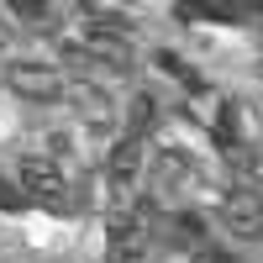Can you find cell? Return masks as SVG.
Listing matches in <instances>:
<instances>
[{
  "label": "cell",
  "mask_w": 263,
  "mask_h": 263,
  "mask_svg": "<svg viewBox=\"0 0 263 263\" xmlns=\"http://www.w3.org/2000/svg\"><path fill=\"white\" fill-rule=\"evenodd\" d=\"M11 11H16L21 21H32V27H37V21H48V6H37V0H11Z\"/></svg>",
  "instance_id": "12"
},
{
  "label": "cell",
  "mask_w": 263,
  "mask_h": 263,
  "mask_svg": "<svg viewBox=\"0 0 263 263\" xmlns=\"http://www.w3.org/2000/svg\"><path fill=\"white\" fill-rule=\"evenodd\" d=\"M137 179H142V137H121L111 147V163H105V184H111V195L126 205V195H132Z\"/></svg>",
  "instance_id": "6"
},
{
  "label": "cell",
  "mask_w": 263,
  "mask_h": 263,
  "mask_svg": "<svg viewBox=\"0 0 263 263\" xmlns=\"http://www.w3.org/2000/svg\"><path fill=\"white\" fill-rule=\"evenodd\" d=\"M21 195L48 211H69V174H63L48 153H32V158H21Z\"/></svg>",
  "instance_id": "2"
},
{
  "label": "cell",
  "mask_w": 263,
  "mask_h": 263,
  "mask_svg": "<svg viewBox=\"0 0 263 263\" xmlns=\"http://www.w3.org/2000/svg\"><path fill=\"white\" fill-rule=\"evenodd\" d=\"M105 242H111V263H142L153 248L147 205H116L111 221H105Z\"/></svg>",
  "instance_id": "1"
},
{
  "label": "cell",
  "mask_w": 263,
  "mask_h": 263,
  "mask_svg": "<svg viewBox=\"0 0 263 263\" xmlns=\"http://www.w3.org/2000/svg\"><path fill=\"white\" fill-rule=\"evenodd\" d=\"M153 121H158V95L137 90V95L126 100V137H147Z\"/></svg>",
  "instance_id": "11"
},
{
  "label": "cell",
  "mask_w": 263,
  "mask_h": 263,
  "mask_svg": "<svg viewBox=\"0 0 263 263\" xmlns=\"http://www.w3.org/2000/svg\"><path fill=\"white\" fill-rule=\"evenodd\" d=\"M6 84L21 100H37V105H53V100L69 95V84H63V74L53 69V63H32V58L6 63Z\"/></svg>",
  "instance_id": "3"
},
{
  "label": "cell",
  "mask_w": 263,
  "mask_h": 263,
  "mask_svg": "<svg viewBox=\"0 0 263 263\" xmlns=\"http://www.w3.org/2000/svg\"><path fill=\"white\" fill-rule=\"evenodd\" d=\"M84 53H95L111 69H132V37L105 32V27H84Z\"/></svg>",
  "instance_id": "8"
},
{
  "label": "cell",
  "mask_w": 263,
  "mask_h": 263,
  "mask_svg": "<svg viewBox=\"0 0 263 263\" xmlns=\"http://www.w3.org/2000/svg\"><path fill=\"white\" fill-rule=\"evenodd\" d=\"M69 95H74V105H79V116L90 121L95 132H111V126H116V105H111V95H105L100 84H90V79H79V84H74Z\"/></svg>",
  "instance_id": "7"
},
{
  "label": "cell",
  "mask_w": 263,
  "mask_h": 263,
  "mask_svg": "<svg viewBox=\"0 0 263 263\" xmlns=\"http://www.w3.org/2000/svg\"><path fill=\"white\" fill-rule=\"evenodd\" d=\"M168 242H174V248H184V253H205L211 227H205L195 211H174V232H168Z\"/></svg>",
  "instance_id": "10"
},
{
  "label": "cell",
  "mask_w": 263,
  "mask_h": 263,
  "mask_svg": "<svg viewBox=\"0 0 263 263\" xmlns=\"http://www.w3.org/2000/svg\"><path fill=\"white\" fill-rule=\"evenodd\" d=\"M190 184H195V163L184 158V153H163L158 168H153V179H147V200L179 211V200L190 195Z\"/></svg>",
  "instance_id": "5"
},
{
  "label": "cell",
  "mask_w": 263,
  "mask_h": 263,
  "mask_svg": "<svg viewBox=\"0 0 263 263\" xmlns=\"http://www.w3.org/2000/svg\"><path fill=\"white\" fill-rule=\"evenodd\" d=\"M21 205H32V200H27V195H21L16 184H6V179H0V211H21Z\"/></svg>",
  "instance_id": "13"
},
{
  "label": "cell",
  "mask_w": 263,
  "mask_h": 263,
  "mask_svg": "<svg viewBox=\"0 0 263 263\" xmlns=\"http://www.w3.org/2000/svg\"><path fill=\"white\" fill-rule=\"evenodd\" d=\"M221 227L242 242H258L263 237V195L253 184H232L227 200H221Z\"/></svg>",
  "instance_id": "4"
},
{
  "label": "cell",
  "mask_w": 263,
  "mask_h": 263,
  "mask_svg": "<svg viewBox=\"0 0 263 263\" xmlns=\"http://www.w3.org/2000/svg\"><path fill=\"white\" fill-rule=\"evenodd\" d=\"M211 137H216V147H221V153H237V147H242V105H237V100H221V105H216Z\"/></svg>",
  "instance_id": "9"
},
{
  "label": "cell",
  "mask_w": 263,
  "mask_h": 263,
  "mask_svg": "<svg viewBox=\"0 0 263 263\" xmlns=\"http://www.w3.org/2000/svg\"><path fill=\"white\" fill-rule=\"evenodd\" d=\"M195 263H237V258H227V253H216V248H205V253H195Z\"/></svg>",
  "instance_id": "14"
}]
</instances>
